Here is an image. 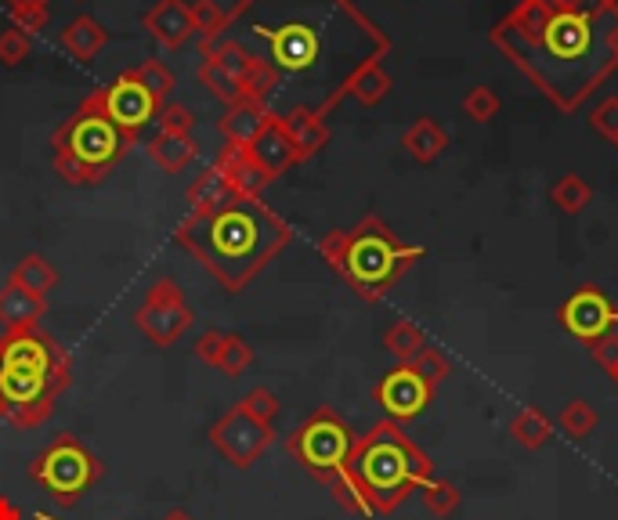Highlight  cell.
Masks as SVG:
<instances>
[{"instance_id": "45", "label": "cell", "mask_w": 618, "mask_h": 520, "mask_svg": "<svg viewBox=\"0 0 618 520\" xmlns=\"http://www.w3.org/2000/svg\"><path fill=\"white\" fill-rule=\"evenodd\" d=\"M8 11H48V0H8Z\"/></svg>"}, {"instance_id": "38", "label": "cell", "mask_w": 618, "mask_h": 520, "mask_svg": "<svg viewBox=\"0 0 618 520\" xmlns=\"http://www.w3.org/2000/svg\"><path fill=\"white\" fill-rule=\"evenodd\" d=\"M549 11H557V15H583V19H594V15H608V11L618 8V0H546Z\"/></svg>"}, {"instance_id": "27", "label": "cell", "mask_w": 618, "mask_h": 520, "mask_svg": "<svg viewBox=\"0 0 618 520\" xmlns=\"http://www.w3.org/2000/svg\"><path fill=\"white\" fill-rule=\"evenodd\" d=\"M511 434H514V441L521 448H543L549 437H554V419H549L546 413H539V408H521V413L511 419Z\"/></svg>"}, {"instance_id": "8", "label": "cell", "mask_w": 618, "mask_h": 520, "mask_svg": "<svg viewBox=\"0 0 618 520\" xmlns=\"http://www.w3.org/2000/svg\"><path fill=\"white\" fill-rule=\"evenodd\" d=\"M354 445H359V434H354L348 427V419L329 405H319L300 427H293V434H286V451H290V459L300 462V467L326 488L348 470Z\"/></svg>"}, {"instance_id": "30", "label": "cell", "mask_w": 618, "mask_h": 520, "mask_svg": "<svg viewBox=\"0 0 618 520\" xmlns=\"http://www.w3.org/2000/svg\"><path fill=\"white\" fill-rule=\"evenodd\" d=\"M589 185H586V177L579 174H565L560 181L554 185V191H549V199H554V207L560 214H583L589 207Z\"/></svg>"}, {"instance_id": "1", "label": "cell", "mask_w": 618, "mask_h": 520, "mask_svg": "<svg viewBox=\"0 0 618 520\" xmlns=\"http://www.w3.org/2000/svg\"><path fill=\"white\" fill-rule=\"evenodd\" d=\"M275 19H250V33L268 48L279 76L311 80L322 91V119L343 102L348 80L369 62H383L391 40L354 0H265Z\"/></svg>"}, {"instance_id": "40", "label": "cell", "mask_w": 618, "mask_h": 520, "mask_svg": "<svg viewBox=\"0 0 618 520\" xmlns=\"http://www.w3.org/2000/svg\"><path fill=\"white\" fill-rule=\"evenodd\" d=\"M25 59H30V37L11 25V30L0 33V62H4V65H19Z\"/></svg>"}, {"instance_id": "21", "label": "cell", "mask_w": 618, "mask_h": 520, "mask_svg": "<svg viewBox=\"0 0 618 520\" xmlns=\"http://www.w3.org/2000/svg\"><path fill=\"white\" fill-rule=\"evenodd\" d=\"M105 44H109V30L91 15H80L62 30V48L73 54L76 62H91Z\"/></svg>"}, {"instance_id": "35", "label": "cell", "mask_w": 618, "mask_h": 520, "mask_svg": "<svg viewBox=\"0 0 618 520\" xmlns=\"http://www.w3.org/2000/svg\"><path fill=\"white\" fill-rule=\"evenodd\" d=\"M409 365L416 368V373H420L423 379H428L434 391L442 387V383H445V379L452 376V362H449L445 354L437 351V347H423V351L416 354V358L409 362Z\"/></svg>"}, {"instance_id": "44", "label": "cell", "mask_w": 618, "mask_h": 520, "mask_svg": "<svg viewBox=\"0 0 618 520\" xmlns=\"http://www.w3.org/2000/svg\"><path fill=\"white\" fill-rule=\"evenodd\" d=\"M8 15H11V25L22 30L25 37H33L48 25V11H8Z\"/></svg>"}, {"instance_id": "18", "label": "cell", "mask_w": 618, "mask_h": 520, "mask_svg": "<svg viewBox=\"0 0 618 520\" xmlns=\"http://www.w3.org/2000/svg\"><path fill=\"white\" fill-rule=\"evenodd\" d=\"M271 116V108L257 98H239L236 105L225 108V116L217 119V131H222V138L228 145H250L260 131H265V123Z\"/></svg>"}, {"instance_id": "34", "label": "cell", "mask_w": 618, "mask_h": 520, "mask_svg": "<svg viewBox=\"0 0 618 520\" xmlns=\"http://www.w3.org/2000/svg\"><path fill=\"white\" fill-rule=\"evenodd\" d=\"M250 365H254V347L246 344L243 336H228L225 333V347H222V354H217L214 368H222L225 376H243Z\"/></svg>"}, {"instance_id": "32", "label": "cell", "mask_w": 618, "mask_h": 520, "mask_svg": "<svg viewBox=\"0 0 618 520\" xmlns=\"http://www.w3.org/2000/svg\"><path fill=\"white\" fill-rule=\"evenodd\" d=\"M199 80H203V87H210L214 98H222L225 105H236V102L243 98L239 80L228 76V73L222 70V62L210 59V54H206V59L199 62Z\"/></svg>"}, {"instance_id": "48", "label": "cell", "mask_w": 618, "mask_h": 520, "mask_svg": "<svg viewBox=\"0 0 618 520\" xmlns=\"http://www.w3.org/2000/svg\"><path fill=\"white\" fill-rule=\"evenodd\" d=\"M163 520H192V517H188L185 510H171V513H167V517H163Z\"/></svg>"}, {"instance_id": "36", "label": "cell", "mask_w": 618, "mask_h": 520, "mask_svg": "<svg viewBox=\"0 0 618 520\" xmlns=\"http://www.w3.org/2000/svg\"><path fill=\"white\" fill-rule=\"evenodd\" d=\"M134 76L142 80V84H145L148 91H153V98H156V102L167 105L171 91H174V76H171L167 65H163V62H145V65H137Z\"/></svg>"}, {"instance_id": "4", "label": "cell", "mask_w": 618, "mask_h": 520, "mask_svg": "<svg viewBox=\"0 0 618 520\" xmlns=\"http://www.w3.org/2000/svg\"><path fill=\"white\" fill-rule=\"evenodd\" d=\"M69 383L73 358L51 333L40 325L0 333V419L16 430L44 427Z\"/></svg>"}, {"instance_id": "19", "label": "cell", "mask_w": 618, "mask_h": 520, "mask_svg": "<svg viewBox=\"0 0 618 520\" xmlns=\"http://www.w3.org/2000/svg\"><path fill=\"white\" fill-rule=\"evenodd\" d=\"M286 123V131H290V138H293V148H297V163H305L311 156H319L326 142H329V127H326V119L315 113L311 105H293L290 113L282 116Z\"/></svg>"}, {"instance_id": "3", "label": "cell", "mask_w": 618, "mask_h": 520, "mask_svg": "<svg viewBox=\"0 0 618 520\" xmlns=\"http://www.w3.org/2000/svg\"><path fill=\"white\" fill-rule=\"evenodd\" d=\"M174 239L228 293H243L293 242V228L260 196H231L214 214H188Z\"/></svg>"}, {"instance_id": "24", "label": "cell", "mask_w": 618, "mask_h": 520, "mask_svg": "<svg viewBox=\"0 0 618 520\" xmlns=\"http://www.w3.org/2000/svg\"><path fill=\"white\" fill-rule=\"evenodd\" d=\"M402 145H405V153L416 159V163H434L437 156L445 153V145H449V134L437 127L434 119H416L412 127L402 134Z\"/></svg>"}, {"instance_id": "41", "label": "cell", "mask_w": 618, "mask_h": 520, "mask_svg": "<svg viewBox=\"0 0 618 520\" xmlns=\"http://www.w3.org/2000/svg\"><path fill=\"white\" fill-rule=\"evenodd\" d=\"M589 127H594L597 134H604L608 142H615L618 138V98H604L594 108V116H589Z\"/></svg>"}, {"instance_id": "2", "label": "cell", "mask_w": 618, "mask_h": 520, "mask_svg": "<svg viewBox=\"0 0 618 520\" xmlns=\"http://www.w3.org/2000/svg\"><path fill=\"white\" fill-rule=\"evenodd\" d=\"M615 11L583 19L557 15L546 8V0H521L511 15L492 25L488 40L560 113H575L618 70L608 48Z\"/></svg>"}, {"instance_id": "12", "label": "cell", "mask_w": 618, "mask_h": 520, "mask_svg": "<svg viewBox=\"0 0 618 520\" xmlns=\"http://www.w3.org/2000/svg\"><path fill=\"white\" fill-rule=\"evenodd\" d=\"M99 91H102V105H105L109 119H113L116 127L127 134V138H134V142H137V134L145 131V123L156 119L159 108H163V102L153 98V91H148L142 80L134 76V70L120 73L113 84L99 87Z\"/></svg>"}, {"instance_id": "25", "label": "cell", "mask_w": 618, "mask_h": 520, "mask_svg": "<svg viewBox=\"0 0 618 520\" xmlns=\"http://www.w3.org/2000/svg\"><path fill=\"white\" fill-rule=\"evenodd\" d=\"M388 94H391V76L383 70V62L362 65V70L348 80V87H343V98H354L362 105H380Z\"/></svg>"}, {"instance_id": "14", "label": "cell", "mask_w": 618, "mask_h": 520, "mask_svg": "<svg viewBox=\"0 0 618 520\" xmlns=\"http://www.w3.org/2000/svg\"><path fill=\"white\" fill-rule=\"evenodd\" d=\"M618 319V308L608 300V293L600 290V285H579L565 304L557 308V322L565 325V330L583 340V344L589 347L594 340H600L604 333H611V325Z\"/></svg>"}, {"instance_id": "15", "label": "cell", "mask_w": 618, "mask_h": 520, "mask_svg": "<svg viewBox=\"0 0 618 520\" xmlns=\"http://www.w3.org/2000/svg\"><path fill=\"white\" fill-rule=\"evenodd\" d=\"M246 153H250V159L257 163V170L268 177V185L279 181V177L297 163L293 138H290V131H286V123H282L279 113L268 116L265 131H260L257 138L246 145Z\"/></svg>"}, {"instance_id": "13", "label": "cell", "mask_w": 618, "mask_h": 520, "mask_svg": "<svg viewBox=\"0 0 618 520\" xmlns=\"http://www.w3.org/2000/svg\"><path fill=\"white\" fill-rule=\"evenodd\" d=\"M431 398H434V387L409 362H398L391 373H383L377 379V387H373V402L394 423L416 419L423 408L431 405Z\"/></svg>"}, {"instance_id": "39", "label": "cell", "mask_w": 618, "mask_h": 520, "mask_svg": "<svg viewBox=\"0 0 618 520\" xmlns=\"http://www.w3.org/2000/svg\"><path fill=\"white\" fill-rule=\"evenodd\" d=\"M159 131L163 134H192V127H196V116H192L188 105H177V102H167L159 108Z\"/></svg>"}, {"instance_id": "16", "label": "cell", "mask_w": 618, "mask_h": 520, "mask_svg": "<svg viewBox=\"0 0 618 520\" xmlns=\"http://www.w3.org/2000/svg\"><path fill=\"white\" fill-rule=\"evenodd\" d=\"M210 167L225 177L236 196H260V191L268 188V177L257 170V163L250 159V153H246V145H228L225 142Z\"/></svg>"}, {"instance_id": "46", "label": "cell", "mask_w": 618, "mask_h": 520, "mask_svg": "<svg viewBox=\"0 0 618 520\" xmlns=\"http://www.w3.org/2000/svg\"><path fill=\"white\" fill-rule=\"evenodd\" d=\"M0 520H22V510L8 496H0Z\"/></svg>"}, {"instance_id": "9", "label": "cell", "mask_w": 618, "mask_h": 520, "mask_svg": "<svg viewBox=\"0 0 618 520\" xmlns=\"http://www.w3.org/2000/svg\"><path fill=\"white\" fill-rule=\"evenodd\" d=\"M102 474H105V462L76 434H59L30 462V481L44 488L48 499L54 506H62V510L84 499L102 481Z\"/></svg>"}, {"instance_id": "49", "label": "cell", "mask_w": 618, "mask_h": 520, "mask_svg": "<svg viewBox=\"0 0 618 520\" xmlns=\"http://www.w3.org/2000/svg\"><path fill=\"white\" fill-rule=\"evenodd\" d=\"M37 520H54L51 513H37Z\"/></svg>"}, {"instance_id": "28", "label": "cell", "mask_w": 618, "mask_h": 520, "mask_svg": "<svg viewBox=\"0 0 618 520\" xmlns=\"http://www.w3.org/2000/svg\"><path fill=\"white\" fill-rule=\"evenodd\" d=\"M383 347H388L398 362H412L423 347H428V336H423V330L416 322L402 319V322H394L388 333H383Z\"/></svg>"}, {"instance_id": "5", "label": "cell", "mask_w": 618, "mask_h": 520, "mask_svg": "<svg viewBox=\"0 0 618 520\" xmlns=\"http://www.w3.org/2000/svg\"><path fill=\"white\" fill-rule=\"evenodd\" d=\"M319 253L351 285L354 297H362L365 304H377L423 257V246L398 239V231H391L383 217L369 214L354 228L326 231L319 239Z\"/></svg>"}, {"instance_id": "11", "label": "cell", "mask_w": 618, "mask_h": 520, "mask_svg": "<svg viewBox=\"0 0 618 520\" xmlns=\"http://www.w3.org/2000/svg\"><path fill=\"white\" fill-rule=\"evenodd\" d=\"M134 325L145 333L148 344L174 347L192 330V308L185 304L182 285L174 279H156L145 293V304L134 311Z\"/></svg>"}, {"instance_id": "50", "label": "cell", "mask_w": 618, "mask_h": 520, "mask_svg": "<svg viewBox=\"0 0 618 520\" xmlns=\"http://www.w3.org/2000/svg\"><path fill=\"white\" fill-rule=\"evenodd\" d=\"M611 379H615V383H618V373H615V376H611Z\"/></svg>"}, {"instance_id": "42", "label": "cell", "mask_w": 618, "mask_h": 520, "mask_svg": "<svg viewBox=\"0 0 618 520\" xmlns=\"http://www.w3.org/2000/svg\"><path fill=\"white\" fill-rule=\"evenodd\" d=\"M243 402L250 405L260 419H268V423H275V416H279V408H282V405H279V398H275V394H271L268 387H254L250 394H246Z\"/></svg>"}, {"instance_id": "26", "label": "cell", "mask_w": 618, "mask_h": 520, "mask_svg": "<svg viewBox=\"0 0 618 520\" xmlns=\"http://www.w3.org/2000/svg\"><path fill=\"white\" fill-rule=\"evenodd\" d=\"M8 282H16V285H22V290H30V293L48 300V293L54 290V285H59V271H54L51 260H44L40 253H25L19 264L11 268Z\"/></svg>"}, {"instance_id": "23", "label": "cell", "mask_w": 618, "mask_h": 520, "mask_svg": "<svg viewBox=\"0 0 618 520\" xmlns=\"http://www.w3.org/2000/svg\"><path fill=\"white\" fill-rule=\"evenodd\" d=\"M199 145L192 142V134H156L153 142H148V156H153V163L159 170L167 174H182L192 159H196Z\"/></svg>"}, {"instance_id": "31", "label": "cell", "mask_w": 618, "mask_h": 520, "mask_svg": "<svg viewBox=\"0 0 618 520\" xmlns=\"http://www.w3.org/2000/svg\"><path fill=\"white\" fill-rule=\"evenodd\" d=\"M557 423H560V430H565L568 437H575V441H583V437H589V434L597 430L600 416H597V408L589 405V402H583V398H571L565 408H560Z\"/></svg>"}, {"instance_id": "33", "label": "cell", "mask_w": 618, "mask_h": 520, "mask_svg": "<svg viewBox=\"0 0 618 520\" xmlns=\"http://www.w3.org/2000/svg\"><path fill=\"white\" fill-rule=\"evenodd\" d=\"M420 496H423V506H428V513H434V517H452L463 506L460 485L437 481V477H431V481L420 488Z\"/></svg>"}, {"instance_id": "37", "label": "cell", "mask_w": 618, "mask_h": 520, "mask_svg": "<svg viewBox=\"0 0 618 520\" xmlns=\"http://www.w3.org/2000/svg\"><path fill=\"white\" fill-rule=\"evenodd\" d=\"M463 113L471 116L474 123L496 119V113H499V94L492 91V87H474V91L463 98Z\"/></svg>"}, {"instance_id": "10", "label": "cell", "mask_w": 618, "mask_h": 520, "mask_svg": "<svg viewBox=\"0 0 618 520\" xmlns=\"http://www.w3.org/2000/svg\"><path fill=\"white\" fill-rule=\"evenodd\" d=\"M210 445L222 451L236 470H250L275 445V423L260 419L246 402H236L210 427Z\"/></svg>"}, {"instance_id": "22", "label": "cell", "mask_w": 618, "mask_h": 520, "mask_svg": "<svg viewBox=\"0 0 618 520\" xmlns=\"http://www.w3.org/2000/svg\"><path fill=\"white\" fill-rule=\"evenodd\" d=\"M231 196H236V191H231V185H228L225 177L217 174L214 167H206V170L196 177V181L188 185V191H185V199H188V214H196V217L222 210Z\"/></svg>"}, {"instance_id": "47", "label": "cell", "mask_w": 618, "mask_h": 520, "mask_svg": "<svg viewBox=\"0 0 618 520\" xmlns=\"http://www.w3.org/2000/svg\"><path fill=\"white\" fill-rule=\"evenodd\" d=\"M608 48L615 54V62H618V11L611 15V25H608Z\"/></svg>"}, {"instance_id": "51", "label": "cell", "mask_w": 618, "mask_h": 520, "mask_svg": "<svg viewBox=\"0 0 618 520\" xmlns=\"http://www.w3.org/2000/svg\"><path fill=\"white\" fill-rule=\"evenodd\" d=\"M615 148H618V138H615Z\"/></svg>"}, {"instance_id": "29", "label": "cell", "mask_w": 618, "mask_h": 520, "mask_svg": "<svg viewBox=\"0 0 618 520\" xmlns=\"http://www.w3.org/2000/svg\"><path fill=\"white\" fill-rule=\"evenodd\" d=\"M279 73H275V65L265 59V54H254V62H250V70L243 73L239 80V91H243V98H257V102H268L275 87H279Z\"/></svg>"}, {"instance_id": "43", "label": "cell", "mask_w": 618, "mask_h": 520, "mask_svg": "<svg viewBox=\"0 0 618 520\" xmlns=\"http://www.w3.org/2000/svg\"><path fill=\"white\" fill-rule=\"evenodd\" d=\"M225 347V333H217V330H206L199 340H196V358L203 365H217V354H222Z\"/></svg>"}, {"instance_id": "6", "label": "cell", "mask_w": 618, "mask_h": 520, "mask_svg": "<svg viewBox=\"0 0 618 520\" xmlns=\"http://www.w3.org/2000/svg\"><path fill=\"white\" fill-rule=\"evenodd\" d=\"M343 474L359 485L369 513H394L434 477V459L402 430V423L380 419L359 437Z\"/></svg>"}, {"instance_id": "17", "label": "cell", "mask_w": 618, "mask_h": 520, "mask_svg": "<svg viewBox=\"0 0 618 520\" xmlns=\"http://www.w3.org/2000/svg\"><path fill=\"white\" fill-rule=\"evenodd\" d=\"M145 30L153 33L163 48H185L188 37L196 33V25H192V11L185 0H156V8L145 15Z\"/></svg>"}, {"instance_id": "20", "label": "cell", "mask_w": 618, "mask_h": 520, "mask_svg": "<svg viewBox=\"0 0 618 520\" xmlns=\"http://www.w3.org/2000/svg\"><path fill=\"white\" fill-rule=\"evenodd\" d=\"M44 314H48L44 297L22 290L16 282L0 285V325L4 330H30V325H40Z\"/></svg>"}, {"instance_id": "7", "label": "cell", "mask_w": 618, "mask_h": 520, "mask_svg": "<svg viewBox=\"0 0 618 520\" xmlns=\"http://www.w3.org/2000/svg\"><path fill=\"white\" fill-rule=\"evenodd\" d=\"M137 142L127 138L102 105V91H91L76 113L54 131V174L65 185H102Z\"/></svg>"}]
</instances>
